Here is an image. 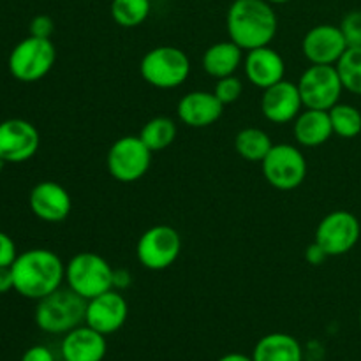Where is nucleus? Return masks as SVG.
<instances>
[{
	"label": "nucleus",
	"mask_w": 361,
	"mask_h": 361,
	"mask_svg": "<svg viewBox=\"0 0 361 361\" xmlns=\"http://www.w3.org/2000/svg\"><path fill=\"white\" fill-rule=\"evenodd\" d=\"M228 35L243 51L270 46L279 30V18L268 0H235L226 16Z\"/></svg>",
	"instance_id": "1"
},
{
	"label": "nucleus",
	"mask_w": 361,
	"mask_h": 361,
	"mask_svg": "<svg viewBox=\"0 0 361 361\" xmlns=\"http://www.w3.org/2000/svg\"><path fill=\"white\" fill-rule=\"evenodd\" d=\"M11 270L14 291L28 300L51 295L66 281V264L49 249H30L18 254Z\"/></svg>",
	"instance_id": "2"
},
{
	"label": "nucleus",
	"mask_w": 361,
	"mask_h": 361,
	"mask_svg": "<svg viewBox=\"0 0 361 361\" xmlns=\"http://www.w3.org/2000/svg\"><path fill=\"white\" fill-rule=\"evenodd\" d=\"M87 300L71 288H59L51 295L37 300L34 319L41 331L49 335H66L85 323Z\"/></svg>",
	"instance_id": "3"
},
{
	"label": "nucleus",
	"mask_w": 361,
	"mask_h": 361,
	"mask_svg": "<svg viewBox=\"0 0 361 361\" xmlns=\"http://www.w3.org/2000/svg\"><path fill=\"white\" fill-rule=\"evenodd\" d=\"M140 74L150 87L173 90L182 87L189 78L190 60L187 53L176 46H157L143 55Z\"/></svg>",
	"instance_id": "4"
},
{
	"label": "nucleus",
	"mask_w": 361,
	"mask_h": 361,
	"mask_svg": "<svg viewBox=\"0 0 361 361\" xmlns=\"http://www.w3.org/2000/svg\"><path fill=\"white\" fill-rule=\"evenodd\" d=\"M111 264L95 252H80L66 264L67 288L88 300L113 289Z\"/></svg>",
	"instance_id": "5"
},
{
	"label": "nucleus",
	"mask_w": 361,
	"mask_h": 361,
	"mask_svg": "<svg viewBox=\"0 0 361 361\" xmlns=\"http://www.w3.org/2000/svg\"><path fill=\"white\" fill-rule=\"evenodd\" d=\"M56 49L51 39L28 35L18 42L9 55V71L18 81L34 83L42 80L53 69Z\"/></svg>",
	"instance_id": "6"
},
{
	"label": "nucleus",
	"mask_w": 361,
	"mask_h": 361,
	"mask_svg": "<svg viewBox=\"0 0 361 361\" xmlns=\"http://www.w3.org/2000/svg\"><path fill=\"white\" fill-rule=\"evenodd\" d=\"M263 176L274 189L295 190L305 182L307 159L298 147L289 143L274 145L261 162Z\"/></svg>",
	"instance_id": "7"
},
{
	"label": "nucleus",
	"mask_w": 361,
	"mask_h": 361,
	"mask_svg": "<svg viewBox=\"0 0 361 361\" xmlns=\"http://www.w3.org/2000/svg\"><path fill=\"white\" fill-rule=\"evenodd\" d=\"M152 155L154 152H150L140 136H122L109 147L106 166L116 182L134 183L148 173Z\"/></svg>",
	"instance_id": "8"
},
{
	"label": "nucleus",
	"mask_w": 361,
	"mask_h": 361,
	"mask_svg": "<svg viewBox=\"0 0 361 361\" xmlns=\"http://www.w3.org/2000/svg\"><path fill=\"white\" fill-rule=\"evenodd\" d=\"M182 254V236L168 224L152 226L137 240L136 256L150 271L168 270Z\"/></svg>",
	"instance_id": "9"
},
{
	"label": "nucleus",
	"mask_w": 361,
	"mask_h": 361,
	"mask_svg": "<svg viewBox=\"0 0 361 361\" xmlns=\"http://www.w3.org/2000/svg\"><path fill=\"white\" fill-rule=\"evenodd\" d=\"M296 85L302 95L303 108L323 111H330L335 104H338L344 92V85L335 66L310 63Z\"/></svg>",
	"instance_id": "10"
},
{
	"label": "nucleus",
	"mask_w": 361,
	"mask_h": 361,
	"mask_svg": "<svg viewBox=\"0 0 361 361\" xmlns=\"http://www.w3.org/2000/svg\"><path fill=\"white\" fill-rule=\"evenodd\" d=\"M360 236L361 224L358 217L348 210H335L321 219L314 242L323 247L328 257H337L351 252L360 242Z\"/></svg>",
	"instance_id": "11"
},
{
	"label": "nucleus",
	"mask_w": 361,
	"mask_h": 361,
	"mask_svg": "<svg viewBox=\"0 0 361 361\" xmlns=\"http://www.w3.org/2000/svg\"><path fill=\"white\" fill-rule=\"evenodd\" d=\"M41 145V136L34 123L23 118L0 122V157L6 162H25L34 157Z\"/></svg>",
	"instance_id": "12"
},
{
	"label": "nucleus",
	"mask_w": 361,
	"mask_h": 361,
	"mask_svg": "<svg viewBox=\"0 0 361 361\" xmlns=\"http://www.w3.org/2000/svg\"><path fill=\"white\" fill-rule=\"evenodd\" d=\"M349 48L341 27L321 23L310 28L302 41V53L310 63L335 66Z\"/></svg>",
	"instance_id": "13"
},
{
	"label": "nucleus",
	"mask_w": 361,
	"mask_h": 361,
	"mask_svg": "<svg viewBox=\"0 0 361 361\" xmlns=\"http://www.w3.org/2000/svg\"><path fill=\"white\" fill-rule=\"evenodd\" d=\"M127 317H129V303L126 296L116 289L102 293L87 302L85 324L106 337L116 334L126 324Z\"/></svg>",
	"instance_id": "14"
},
{
	"label": "nucleus",
	"mask_w": 361,
	"mask_h": 361,
	"mask_svg": "<svg viewBox=\"0 0 361 361\" xmlns=\"http://www.w3.org/2000/svg\"><path fill=\"white\" fill-rule=\"evenodd\" d=\"M303 101L300 95L298 85L284 78L279 83L271 85L263 90L261 97V113L268 122L275 126L295 122L296 116L302 113Z\"/></svg>",
	"instance_id": "15"
},
{
	"label": "nucleus",
	"mask_w": 361,
	"mask_h": 361,
	"mask_svg": "<svg viewBox=\"0 0 361 361\" xmlns=\"http://www.w3.org/2000/svg\"><path fill=\"white\" fill-rule=\"evenodd\" d=\"M28 204H30V210L35 217L49 222V224L66 221L71 214V208H73L71 194L67 192L66 187L51 182V180L39 182L30 190Z\"/></svg>",
	"instance_id": "16"
},
{
	"label": "nucleus",
	"mask_w": 361,
	"mask_h": 361,
	"mask_svg": "<svg viewBox=\"0 0 361 361\" xmlns=\"http://www.w3.org/2000/svg\"><path fill=\"white\" fill-rule=\"evenodd\" d=\"M243 73L254 87L267 90L268 87L284 80L286 62L277 49L270 46H261V48L245 51Z\"/></svg>",
	"instance_id": "17"
},
{
	"label": "nucleus",
	"mask_w": 361,
	"mask_h": 361,
	"mask_svg": "<svg viewBox=\"0 0 361 361\" xmlns=\"http://www.w3.org/2000/svg\"><path fill=\"white\" fill-rule=\"evenodd\" d=\"M178 118L183 126L192 129H204L217 122L224 113V104L214 92L194 90L183 95L178 102Z\"/></svg>",
	"instance_id": "18"
},
{
	"label": "nucleus",
	"mask_w": 361,
	"mask_h": 361,
	"mask_svg": "<svg viewBox=\"0 0 361 361\" xmlns=\"http://www.w3.org/2000/svg\"><path fill=\"white\" fill-rule=\"evenodd\" d=\"M60 353L66 361H102L108 353L106 335L83 323L63 335Z\"/></svg>",
	"instance_id": "19"
},
{
	"label": "nucleus",
	"mask_w": 361,
	"mask_h": 361,
	"mask_svg": "<svg viewBox=\"0 0 361 361\" xmlns=\"http://www.w3.org/2000/svg\"><path fill=\"white\" fill-rule=\"evenodd\" d=\"M293 134L296 143L305 148H316L334 136L330 113L323 109H302L293 122Z\"/></svg>",
	"instance_id": "20"
},
{
	"label": "nucleus",
	"mask_w": 361,
	"mask_h": 361,
	"mask_svg": "<svg viewBox=\"0 0 361 361\" xmlns=\"http://www.w3.org/2000/svg\"><path fill=\"white\" fill-rule=\"evenodd\" d=\"M243 49L229 39V41H221L212 44L207 51L203 53L201 66L208 76L221 80V78L233 76L243 63Z\"/></svg>",
	"instance_id": "21"
},
{
	"label": "nucleus",
	"mask_w": 361,
	"mask_h": 361,
	"mask_svg": "<svg viewBox=\"0 0 361 361\" xmlns=\"http://www.w3.org/2000/svg\"><path fill=\"white\" fill-rule=\"evenodd\" d=\"M254 361H303L302 344L289 334H268L257 341Z\"/></svg>",
	"instance_id": "22"
},
{
	"label": "nucleus",
	"mask_w": 361,
	"mask_h": 361,
	"mask_svg": "<svg viewBox=\"0 0 361 361\" xmlns=\"http://www.w3.org/2000/svg\"><path fill=\"white\" fill-rule=\"evenodd\" d=\"M274 143L267 130L259 127H245L235 136V150L249 162H263Z\"/></svg>",
	"instance_id": "23"
},
{
	"label": "nucleus",
	"mask_w": 361,
	"mask_h": 361,
	"mask_svg": "<svg viewBox=\"0 0 361 361\" xmlns=\"http://www.w3.org/2000/svg\"><path fill=\"white\" fill-rule=\"evenodd\" d=\"M176 134H178V127H176L175 120L169 116H154L145 123L140 137L150 148V152L155 154V152L171 147L173 141L176 140Z\"/></svg>",
	"instance_id": "24"
},
{
	"label": "nucleus",
	"mask_w": 361,
	"mask_h": 361,
	"mask_svg": "<svg viewBox=\"0 0 361 361\" xmlns=\"http://www.w3.org/2000/svg\"><path fill=\"white\" fill-rule=\"evenodd\" d=\"M154 0H111L109 13L113 21L122 28H136L150 16Z\"/></svg>",
	"instance_id": "25"
},
{
	"label": "nucleus",
	"mask_w": 361,
	"mask_h": 361,
	"mask_svg": "<svg viewBox=\"0 0 361 361\" xmlns=\"http://www.w3.org/2000/svg\"><path fill=\"white\" fill-rule=\"evenodd\" d=\"M334 134L342 140H353L361 134V111L356 106L348 102H338L330 109Z\"/></svg>",
	"instance_id": "26"
},
{
	"label": "nucleus",
	"mask_w": 361,
	"mask_h": 361,
	"mask_svg": "<svg viewBox=\"0 0 361 361\" xmlns=\"http://www.w3.org/2000/svg\"><path fill=\"white\" fill-rule=\"evenodd\" d=\"M335 67L344 90L361 97V46H349Z\"/></svg>",
	"instance_id": "27"
},
{
	"label": "nucleus",
	"mask_w": 361,
	"mask_h": 361,
	"mask_svg": "<svg viewBox=\"0 0 361 361\" xmlns=\"http://www.w3.org/2000/svg\"><path fill=\"white\" fill-rule=\"evenodd\" d=\"M242 92H243V83L240 78H236L235 74L233 76H226L217 80L214 88V94L217 95L219 101L222 102L224 106L233 104V102L238 101L242 97Z\"/></svg>",
	"instance_id": "28"
},
{
	"label": "nucleus",
	"mask_w": 361,
	"mask_h": 361,
	"mask_svg": "<svg viewBox=\"0 0 361 361\" xmlns=\"http://www.w3.org/2000/svg\"><path fill=\"white\" fill-rule=\"evenodd\" d=\"M349 46H361V11H351L338 25Z\"/></svg>",
	"instance_id": "29"
},
{
	"label": "nucleus",
	"mask_w": 361,
	"mask_h": 361,
	"mask_svg": "<svg viewBox=\"0 0 361 361\" xmlns=\"http://www.w3.org/2000/svg\"><path fill=\"white\" fill-rule=\"evenodd\" d=\"M53 32H55V23L46 14H39L30 21V35L41 39H51Z\"/></svg>",
	"instance_id": "30"
},
{
	"label": "nucleus",
	"mask_w": 361,
	"mask_h": 361,
	"mask_svg": "<svg viewBox=\"0 0 361 361\" xmlns=\"http://www.w3.org/2000/svg\"><path fill=\"white\" fill-rule=\"evenodd\" d=\"M16 257L18 252L13 238L9 235H6V233L0 231V267H13Z\"/></svg>",
	"instance_id": "31"
},
{
	"label": "nucleus",
	"mask_w": 361,
	"mask_h": 361,
	"mask_svg": "<svg viewBox=\"0 0 361 361\" xmlns=\"http://www.w3.org/2000/svg\"><path fill=\"white\" fill-rule=\"evenodd\" d=\"M21 361H55V356L46 345H32L23 353Z\"/></svg>",
	"instance_id": "32"
},
{
	"label": "nucleus",
	"mask_w": 361,
	"mask_h": 361,
	"mask_svg": "<svg viewBox=\"0 0 361 361\" xmlns=\"http://www.w3.org/2000/svg\"><path fill=\"white\" fill-rule=\"evenodd\" d=\"M305 259L307 263L312 264V267H321V264L328 259V254L324 252L323 247L317 245V243L314 242L305 249Z\"/></svg>",
	"instance_id": "33"
},
{
	"label": "nucleus",
	"mask_w": 361,
	"mask_h": 361,
	"mask_svg": "<svg viewBox=\"0 0 361 361\" xmlns=\"http://www.w3.org/2000/svg\"><path fill=\"white\" fill-rule=\"evenodd\" d=\"M130 284H133V275L129 270H123V268L113 270V289L123 291V289L130 288Z\"/></svg>",
	"instance_id": "34"
},
{
	"label": "nucleus",
	"mask_w": 361,
	"mask_h": 361,
	"mask_svg": "<svg viewBox=\"0 0 361 361\" xmlns=\"http://www.w3.org/2000/svg\"><path fill=\"white\" fill-rule=\"evenodd\" d=\"M14 289V279L11 267H0V295L13 291Z\"/></svg>",
	"instance_id": "35"
},
{
	"label": "nucleus",
	"mask_w": 361,
	"mask_h": 361,
	"mask_svg": "<svg viewBox=\"0 0 361 361\" xmlns=\"http://www.w3.org/2000/svg\"><path fill=\"white\" fill-rule=\"evenodd\" d=\"M217 361H254L252 356H247L243 353H229V355L221 356Z\"/></svg>",
	"instance_id": "36"
},
{
	"label": "nucleus",
	"mask_w": 361,
	"mask_h": 361,
	"mask_svg": "<svg viewBox=\"0 0 361 361\" xmlns=\"http://www.w3.org/2000/svg\"><path fill=\"white\" fill-rule=\"evenodd\" d=\"M268 2L274 4L275 6V4H288V2H291V0H268Z\"/></svg>",
	"instance_id": "37"
},
{
	"label": "nucleus",
	"mask_w": 361,
	"mask_h": 361,
	"mask_svg": "<svg viewBox=\"0 0 361 361\" xmlns=\"http://www.w3.org/2000/svg\"><path fill=\"white\" fill-rule=\"evenodd\" d=\"M7 164V162L6 161H4V159L2 157H0V171H2V169H4V166H6Z\"/></svg>",
	"instance_id": "38"
},
{
	"label": "nucleus",
	"mask_w": 361,
	"mask_h": 361,
	"mask_svg": "<svg viewBox=\"0 0 361 361\" xmlns=\"http://www.w3.org/2000/svg\"><path fill=\"white\" fill-rule=\"evenodd\" d=\"M360 328H361V310H360Z\"/></svg>",
	"instance_id": "39"
},
{
	"label": "nucleus",
	"mask_w": 361,
	"mask_h": 361,
	"mask_svg": "<svg viewBox=\"0 0 361 361\" xmlns=\"http://www.w3.org/2000/svg\"><path fill=\"white\" fill-rule=\"evenodd\" d=\"M62 361H66V360H62Z\"/></svg>",
	"instance_id": "40"
},
{
	"label": "nucleus",
	"mask_w": 361,
	"mask_h": 361,
	"mask_svg": "<svg viewBox=\"0 0 361 361\" xmlns=\"http://www.w3.org/2000/svg\"><path fill=\"white\" fill-rule=\"evenodd\" d=\"M154 2H155V0H154Z\"/></svg>",
	"instance_id": "41"
}]
</instances>
